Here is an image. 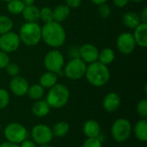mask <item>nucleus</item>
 <instances>
[{"label": "nucleus", "instance_id": "obj_32", "mask_svg": "<svg viewBox=\"0 0 147 147\" xmlns=\"http://www.w3.org/2000/svg\"><path fill=\"white\" fill-rule=\"evenodd\" d=\"M97 6H98L97 7V13L101 17L108 18L111 15V8L107 3L97 5Z\"/></svg>", "mask_w": 147, "mask_h": 147}, {"label": "nucleus", "instance_id": "obj_44", "mask_svg": "<svg viewBox=\"0 0 147 147\" xmlns=\"http://www.w3.org/2000/svg\"><path fill=\"white\" fill-rule=\"evenodd\" d=\"M39 147H52L51 146H49V144L48 145H42V146H40Z\"/></svg>", "mask_w": 147, "mask_h": 147}, {"label": "nucleus", "instance_id": "obj_3", "mask_svg": "<svg viewBox=\"0 0 147 147\" xmlns=\"http://www.w3.org/2000/svg\"><path fill=\"white\" fill-rule=\"evenodd\" d=\"M70 99V90L63 84L57 83L49 89L46 101L51 109H62L65 107Z\"/></svg>", "mask_w": 147, "mask_h": 147}, {"label": "nucleus", "instance_id": "obj_38", "mask_svg": "<svg viewBox=\"0 0 147 147\" xmlns=\"http://www.w3.org/2000/svg\"><path fill=\"white\" fill-rule=\"evenodd\" d=\"M129 2V0H113L114 4L118 8H124L128 4Z\"/></svg>", "mask_w": 147, "mask_h": 147}, {"label": "nucleus", "instance_id": "obj_17", "mask_svg": "<svg viewBox=\"0 0 147 147\" xmlns=\"http://www.w3.org/2000/svg\"><path fill=\"white\" fill-rule=\"evenodd\" d=\"M50 110L51 107L49 106V104L47 102L46 100L42 99L35 101L31 109L33 115L38 118H43L47 116L50 113Z\"/></svg>", "mask_w": 147, "mask_h": 147}, {"label": "nucleus", "instance_id": "obj_14", "mask_svg": "<svg viewBox=\"0 0 147 147\" xmlns=\"http://www.w3.org/2000/svg\"><path fill=\"white\" fill-rule=\"evenodd\" d=\"M121 103L120 96L115 92L108 93L102 100V108L107 112H115L116 111Z\"/></svg>", "mask_w": 147, "mask_h": 147}, {"label": "nucleus", "instance_id": "obj_25", "mask_svg": "<svg viewBox=\"0 0 147 147\" xmlns=\"http://www.w3.org/2000/svg\"><path fill=\"white\" fill-rule=\"evenodd\" d=\"M70 130V126L66 121H59L54 124L52 128V132L53 137L57 138H63L65 137Z\"/></svg>", "mask_w": 147, "mask_h": 147}, {"label": "nucleus", "instance_id": "obj_1", "mask_svg": "<svg viewBox=\"0 0 147 147\" xmlns=\"http://www.w3.org/2000/svg\"><path fill=\"white\" fill-rule=\"evenodd\" d=\"M41 40L54 49L62 47L66 40V33L61 23L52 21L41 27Z\"/></svg>", "mask_w": 147, "mask_h": 147}, {"label": "nucleus", "instance_id": "obj_40", "mask_svg": "<svg viewBox=\"0 0 147 147\" xmlns=\"http://www.w3.org/2000/svg\"><path fill=\"white\" fill-rule=\"evenodd\" d=\"M0 147H20L18 144H15L9 141H5L0 144Z\"/></svg>", "mask_w": 147, "mask_h": 147}, {"label": "nucleus", "instance_id": "obj_39", "mask_svg": "<svg viewBox=\"0 0 147 147\" xmlns=\"http://www.w3.org/2000/svg\"><path fill=\"white\" fill-rule=\"evenodd\" d=\"M140 22L143 23H147V7H145L142 11L140 12Z\"/></svg>", "mask_w": 147, "mask_h": 147}, {"label": "nucleus", "instance_id": "obj_30", "mask_svg": "<svg viewBox=\"0 0 147 147\" xmlns=\"http://www.w3.org/2000/svg\"><path fill=\"white\" fill-rule=\"evenodd\" d=\"M10 101V96L9 92L5 89L0 88V110L5 109Z\"/></svg>", "mask_w": 147, "mask_h": 147}, {"label": "nucleus", "instance_id": "obj_20", "mask_svg": "<svg viewBox=\"0 0 147 147\" xmlns=\"http://www.w3.org/2000/svg\"><path fill=\"white\" fill-rule=\"evenodd\" d=\"M71 14V9L65 3L57 5L53 9V21L57 22H63L65 21Z\"/></svg>", "mask_w": 147, "mask_h": 147}, {"label": "nucleus", "instance_id": "obj_34", "mask_svg": "<svg viewBox=\"0 0 147 147\" xmlns=\"http://www.w3.org/2000/svg\"><path fill=\"white\" fill-rule=\"evenodd\" d=\"M9 62L10 59L9 54L0 50V69H4Z\"/></svg>", "mask_w": 147, "mask_h": 147}, {"label": "nucleus", "instance_id": "obj_26", "mask_svg": "<svg viewBox=\"0 0 147 147\" xmlns=\"http://www.w3.org/2000/svg\"><path fill=\"white\" fill-rule=\"evenodd\" d=\"M25 5L22 0H10L7 3V10L13 15L22 14Z\"/></svg>", "mask_w": 147, "mask_h": 147}, {"label": "nucleus", "instance_id": "obj_33", "mask_svg": "<svg viewBox=\"0 0 147 147\" xmlns=\"http://www.w3.org/2000/svg\"><path fill=\"white\" fill-rule=\"evenodd\" d=\"M82 147H102L99 138H87Z\"/></svg>", "mask_w": 147, "mask_h": 147}, {"label": "nucleus", "instance_id": "obj_5", "mask_svg": "<svg viewBox=\"0 0 147 147\" xmlns=\"http://www.w3.org/2000/svg\"><path fill=\"white\" fill-rule=\"evenodd\" d=\"M110 132L115 141L123 143L130 138L133 133V126L129 120L126 118H118L112 124Z\"/></svg>", "mask_w": 147, "mask_h": 147}, {"label": "nucleus", "instance_id": "obj_6", "mask_svg": "<svg viewBox=\"0 0 147 147\" xmlns=\"http://www.w3.org/2000/svg\"><path fill=\"white\" fill-rule=\"evenodd\" d=\"M87 64H85L80 58L71 59L65 65H64L63 71L65 76L71 80L82 79L86 72Z\"/></svg>", "mask_w": 147, "mask_h": 147}, {"label": "nucleus", "instance_id": "obj_2", "mask_svg": "<svg viewBox=\"0 0 147 147\" xmlns=\"http://www.w3.org/2000/svg\"><path fill=\"white\" fill-rule=\"evenodd\" d=\"M84 77L91 85L102 87L107 84L110 79V71L108 65L96 61L87 65Z\"/></svg>", "mask_w": 147, "mask_h": 147}, {"label": "nucleus", "instance_id": "obj_13", "mask_svg": "<svg viewBox=\"0 0 147 147\" xmlns=\"http://www.w3.org/2000/svg\"><path fill=\"white\" fill-rule=\"evenodd\" d=\"M29 84L26 78L21 76L14 77L9 81V90L16 96H24L27 95Z\"/></svg>", "mask_w": 147, "mask_h": 147}, {"label": "nucleus", "instance_id": "obj_22", "mask_svg": "<svg viewBox=\"0 0 147 147\" xmlns=\"http://www.w3.org/2000/svg\"><path fill=\"white\" fill-rule=\"evenodd\" d=\"M58 83V75L52 71L44 72L39 79V84L44 89H50Z\"/></svg>", "mask_w": 147, "mask_h": 147}, {"label": "nucleus", "instance_id": "obj_45", "mask_svg": "<svg viewBox=\"0 0 147 147\" xmlns=\"http://www.w3.org/2000/svg\"><path fill=\"white\" fill-rule=\"evenodd\" d=\"M1 1H3V2H5V3H8V2H9L10 0H1Z\"/></svg>", "mask_w": 147, "mask_h": 147}, {"label": "nucleus", "instance_id": "obj_18", "mask_svg": "<svg viewBox=\"0 0 147 147\" xmlns=\"http://www.w3.org/2000/svg\"><path fill=\"white\" fill-rule=\"evenodd\" d=\"M133 132L135 138L143 143L147 141V121L146 119H140L133 127Z\"/></svg>", "mask_w": 147, "mask_h": 147}, {"label": "nucleus", "instance_id": "obj_35", "mask_svg": "<svg viewBox=\"0 0 147 147\" xmlns=\"http://www.w3.org/2000/svg\"><path fill=\"white\" fill-rule=\"evenodd\" d=\"M68 55L71 59L79 58V47H70L68 50Z\"/></svg>", "mask_w": 147, "mask_h": 147}, {"label": "nucleus", "instance_id": "obj_11", "mask_svg": "<svg viewBox=\"0 0 147 147\" xmlns=\"http://www.w3.org/2000/svg\"><path fill=\"white\" fill-rule=\"evenodd\" d=\"M136 42L134 40V35L132 33L129 32H124L121 33L116 40V47L118 51L124 54L128 55L132 53L135 47H136Z\"/></svg>", "mask_w": 147, "mask_h": 147}, {"label": "nucleus", "instance_id": "obj_43", "mask_svg": "<svg viewBox=\"0 0 147 147\" xmlns=\"http://www.w3.org/2000/svg\"><path fill=\"white\" fill-rule=\"evenodd\" d=\"M129 1H132V2H134V3H141V2H143L144 0H129Z\"/></svg>", "mask_w": 147, "mask_h": 147}, {"label": "nucleus", "instance_id": "obj_19", "mask_svg": "<svg viewBox=\"0 0 147 147\" xmlns=\"http://www.w3.org/2000/svg\"><path fill=\"white\" fill-rule=\"evenodd\" d=\"M22 15L27 22H37L40 20V9L34 4L28 5L24 7Z\"/></svg>", "mask_w": 147, "mask_h": 147}, {"label": "nucleus", "instance_id": "obj_21", "mask_svg": "<svg viewBox=\"0 0 147 147\" xmlns=\"http://www.w3.org/2000/svg\"><path fill=\"white\" fill-rule=\"evenodd\" d=\"M122 22L127 28L130 29H134L141 23L139 14L134 11H128L124 14L122 16Z\"/></svg>", "mask_w": 147, "mask_h": 147}, {"label": "nucleus", "instance_id": "obj_12", "mask_svg": "<svg viewBox=\"0 0 147 147\" xmlns=\"http://www.w3.org/2000/svg\"><path fill=\"white\" fill-rule=\"evenodd\" d=\"M99 50L92 44H84L79 47V58L85 64H91L98 60Z\"/></svg>", "mask_w": 147, "mask_h": 147}, {"label": "nucleus", "instance_id": "obj_24", "mask_svg": "<svg viewBox=\"0 0 147 147\" xmlns=\"http://www.w3.org/2000/svg\"><path fill=\"white\" fill-rule=\"evenodd\" d=\"M27 95L30 99L34 101H38L42 99V97L44 96L45 89L40 84H34L28 87Z\"/></svg>", "mask_w": 147, "mask_h": 147}, {"label": "nucleus", "instance_id": "obj_37", "mask_svg": "<svg viewBox=\"0 0 147 147\" xmlns=\"http://www.w3.org/2000/svg\"><path fill=\"white\" fill-rule=\"evenodd\" d=\"M20 147H38V145L33 141L32 140H28L26 139L25 140H23L21 144H19Z\"/></svg>", "mask_w": 147, "mask_h": 147}, {"label": "nucleus", "instance_id": "obj_23", "mask_svg": "<svg viewBox=\"0 0 147 147\" xmlns=\"http://www.w3.org/2000/svg\"><path fill=\"white\" fill-rule=\"evenodd\" d=\"M115 59V51L110 47H106V48H103L102 50H101L99 52L97 61L105 65H109L114 62Z\"/></svg>", "mask_w": 147, "mask_h": 147}, {"label": "nucleus", "instance_id": "obj_4", "mask_svg": "<svg viewBox=\"0 0 147 147\" xmlns=\"http://www.w3.org/2000/svg\"><path fill=\"white\" fill-rule=\"evenodd\" d=\"M21 43L28 47H34L41 40V27L38 22H25L19 31Z\"/></svg>", "mask_w": 147, "mask_h": 147}, {"label": "nucleus", "instance_id": "obj_36", "mask_svg": "<svg viewBox=\"0 0 147 147\" xmlns=\"http://www.w3.org/2000/svg\"><path fill=\"white\" fill-rule=\"evenodd\" d=\"M82 0H65V4H66L70 9H77L81 5Z\"/></svg>", "mask_w": 147, "mask_h": 147}, {"label": "nucleus", "instance_id": "obj_7", "mask_svg": "<svg viewBox=\"0 0 147 147\" xmlns=\"http://www.w3.org/2000/svg\"><path fill=\"white\" fill-rule=\"evenodd\" d=\"M44 65L48 71L56 73L58 76L63 71L65 65V57L58 49L50 50L44 58Z\"/></svg>", "mask_w": 147, "mask_h": 147}, {"label": "nucleus", "instance_id": "obj_29", "mask_svg": "<svg viewBox=\"0 0 147 147\" xmlns=\"http://www.w3.org/2000/svg\"><path fill=\"white\" fill-rule=\"evenodd\" d=\"M136 111L140 119H146L147 117V100L142 99L140 100L136 107Z\"/></svg>", "mask_w": 147, "mask_h": 147}, {"label": "nucleus", "instance_id": "obj_8", "mask_svg": "<svg viewBox=\"0 0 147 147\" xmlns=\"http://www.w3.org/2000/svg\"><path fill=\"white\" fill-rule=\"evenodd\" d=\"M3 134L7 141L18 145L28 139V136L27 128L22 124L17 122L8 124L3 130Z\"/></svg>", "mask_w": 147, "mask_h": 147}, {"label": "nucleus", "instance_id": "obj_42", "mask_svg": "<svg viewBox=\"0 0 147 147\" xmlns=\"http://www.w3.org/2000/svg\"><path fill=\"white\" fill-rule=\"evenodd\" d=\"M34 1H35V0H22V2L24 3V5H25V6L34 4Z\"/></svg>", "mask_w": 147, "mask_h": 147}, {"label": "nucleus", "instance_id": "obj_9", "mask_svg": "<svg viewBox=\"0 0 147 147\" xmlns=\"http://www.w3.org/2000/svg\"><path fill=\"white\" fill-rule=\"evenodd\" d=\"M32 140L37 145H48L53 138L52 128L46 124H37L31 130Z\"/></svg>", "mask_w": 147, "mask_h": 147}, {"label": "nucleus", "instance_id": "obj_15", "mask_svg": "<svg viewBox=\"0 0 147 147\" xmlns=\"http://www.w3.org/2000/svg\"><path fill=\"white\" fill-rule=\"evenodd\" d=\"M83 133L87 138H99L101 134V127L97 121L90 119L83 125Z\"/></svg>", "mask_w": 147, "mask_h": 147}, {"label": "nucleus", "instance_id": "obj_27", "mask_svg": "<svg viewBox=\"0 0 147 147\" xmlns=\"http://www.w3.org/2000/svg\"><path fill=\"white\" fill-rule=\"evenodd\" d=\"M14 27L13 21L7 16L0 15V35L12 30Z\"/></svg>", "mask_w": 147, "mask_h": 147}, {"label": "nucleus", "instance_id": "obj_41", "mask_svg": "<svg viewBox=\"0 0 147 147\" xmlns=\"http://www.w3.org/2000/svg\"><path fill=\"white\" fill-rule=\"evenodd\" d=\"M90 1L96 5H100V4H102V3H105L108 2V0H90Z\"/></svg>", "mask_w": 147, "mask_h": 147}, {"label": "nucleus", "instance_id": "obj_16", "mask_svg": "<svg viewBox=\"0 0 147 147\" xmlns=\"http://www.w3.org/2000/svg\"><path fill=\"white\" fill-rule=\"evenodd\" d=\"M133 35L136 45L146 48L147 47V23L141 22L137 28L134 29Z\"/></svg>", "mask_w": 147, "mask_h": 147}, {"label": "nucleus", "instance_id": "obj_10", "mask_svg": "<svg viewBox=\"0 0 147 147\" xmlns=\"http://www.w3.org/2000/svg\"><path fill=\"white\" fill-rule=\"evenodd\" d=\"M21 45V40L18 34L9 31L0 35V50L10 53L16 51Z\"/></svg>", "mask_w": 147, "mask_h": 147}, {"label": "nucleus", "instance_id": "obj_28", "mask_svg": "<svg viewBox=\"0 0 147 147\" xmlns=\"http://www.w3.org/2000/svg\"><path fill=\"white\" fill-rule=\"evenodd\" d=\"M40 20H41L44 23H47V22L53 21V9L47 6L40 9Z\"/></svg>", "mask_w": 147, "mask_h": 147}, {"label": "nucleus", "instance_id": "obj_31", "mask_svg": "<svg viewBox=\"0 0 147 147\" xmlns=\"http://www.w3.org/2000/svg\"><path fill=\"white\" fill-rule=\"evenodd\" d=\"M4 69H5L7 74H8L9 76H10L11 78H14V77L18 76L19 73H20V67H19V65H18L17 64H16V63H11V62H9Z\"/></svg>", "mask_w": 147, "mask_h": 147}]
</instances>
